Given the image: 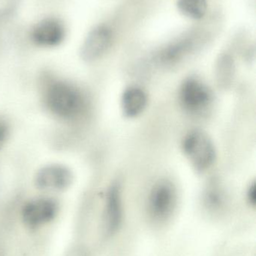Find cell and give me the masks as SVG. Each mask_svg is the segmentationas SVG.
Returning a JSON list of instances; mask_svg holds the SVG:
<instances>
[{"label":"cell","instance_id":"cell-6","mask_svg":"<svg viewBox=\"0 0 256 256\" xmlns=\"http://www.w3.org/2000/svg\"><path fill=\"white\" fill-rule=\"evenodd\" d=\"M72 172L62 164H49L37 172L35 178L36 186L42 190H64L72 184Z\"/></svg>","mask_w":256,"mask_h":256},{"label":"cell","instance_id":"cell-2","mask_svg":"<svg viewBox=\"0 0 256 256\" xmlns=\"http://www.w3.org/2000/svg\"><path fill=\"white\" fill-rule=\"evenodd\" d=\"M182 148L188 160L199 172L208 170L216 160V152L213 141L201 130L188 132L182 142Z\"/></svg>","mask_w":256,"mask_h":256},{"label":"cell","instance_id":"cell-16","mask_svg":"<svg viewBox=\"0 0 256 256\" xmlns=\"http://www.w3.org/2000/svg\"><path fill=\"white\" fill-rule=\"evenodd\" d=\"M247 200L251 206H255L256 204V186L255 182L249 186L247 190Z\"/></svg>","mask_w":256,"mask_h":256},{"label":"cell","instance_id":"cell-15","mask_svg":"<svg viewBox=\"0 0 256 256\" xmlns=\"http://www.w3.org/2000/svg\"><path fill=\"white\" fill-rule=\"evenodd\" d=\"M10 128L9 123L5 118L0 117V150L5 146L9 138Z\"/></svg>","mask_w":256,"mask_h":256},{"label":"cell","instance_id":"cell-12","mask_svg":"<svg viewBox=\"0 0 256 256\" xmlns=\"http://www.w3.org/2000/svg\"><path fill=\"white\" fill-rule=\"evenodd\" d=\"M177 6L180 13L192 19H201L207 13L206 0H178Z\"/></svg>","mask_w":256,"mask_h":256},{"label":"cell","instance_id":"cell-4","mask_svg":"<svg viewBox=\"0 0 256 256\" xmlns=\"http://www.w3.org/2000/svg\"><path fill=\"white\" fill-rule=\"evenodd\" d=\"M177 206V192L168 180L157 182L148 196V214L154 222H164L174 213Z\"/></svg>","mask_w":256,"mask_h":256},{"label":"cell","instance_id":"cell-7","mask_svg":"<svg viewBox=\"0 0 256 256\" xmlns=\"http://www.w3.org/2000/svg\"><path fill=\"white\" fill-rule=\"evenodd\" d=\"M198 43L199 38L197 34L183 36L161 50L156 55V62L164 67L175 66L193 52Z\"/></svg>","mask_w":256,"mask_h":256},{"label":"cell","instance_id":"cell-13","mask_svg":"<svg viewBox=\"0 0 256 256\" xmlns=\"http://www.w3.org/2000/svg\"><path fill=\"white\" fill-rule=\"evenodd\" d=\"M216 184L212 185L206 192L205 201L207 206L212 209H217L223 202L222 192L218 189Z\"/></svg>","mask_w":256,"mask_h":256},{"label":"cell","instance_id":"cell-10","mask_svg":"<svg viewBox=\"0 0 256 256\" xmlns=\"http://www.w3.org/2000/svg\"><path fill=\"white\" fill-rule=\"evenodd\" d=\"M123 209L121 186L113 182L107 192L105 208V232L108 236L114 234L123 222Z\"/></svg>","mask_w":256,"mask_h":256},{"label":"cell","instance_id":"cell-8","mask_svg":"<svg viewBox=\"0 0 256 256\" xmlns=\"http://www.w3.org/2000/svg\"><path fill=\"white\" fill-rule=\"evenodd\" d=\"M111 30L105 25L98 26L90 32L83 43L81 56L84 61L94 62L108 50L112 44Z\"/></svg>","mask_w":256,"mask_h":256},{"label":"cell","instance_id":"cell-5","mask_svg":"<svg viewBox=\"0 0 256 256\" xmlns=\"http://www.w3.org/2000/svg\"><path fill=\"white\" fill-rule=\"evenodd\" d=\"M59 212V204L54 198L39 197L27 202L21 210V220L28 228H40L54 220Z\"/></svg>","mask_w":256,"mask_h":256},{"label":"cell","instance_id":"cell-3","mask_svg":"<svg viewBox=\"0 0 256 256\" xmlns=\"http://www.w3.org/2000/svg\"><path fill=\"white\" fill-rule=\"evenodd\" d=\"M179 100L185 111L192 115L204 114L213 103V93L200 80L189 78L185 80L179 90Z\"/></svg>","mask_w":256,"mask_h":256},{"label":"cell","instance_id":"cell-11","mask_svg":"<svg viewBox=\"0 0 256 256\" xmlns=\"http://www.w3.org/2000/svg\"><path fill=\"white\" fill-rule=\"evenodd\" d=\"M148 98L145 92L138 86H130L124 90L121 97V109L128 118L141 115L147 108Z\"/></svg>","mask_w":256,"mask_h":256},{"label":"cell","instance_id":"cell-9","mask_svg":"<svg viewBox=\"0 0 256 256\" xmlns=\"http://www.w3.org/2000/svg\"><path fill=\"white\" fill-rule=\"evenodd\" d=\"M66 28L60 20L48 18L39 21L32 30V40L39 46L51 48L64 40Z\"/></svg>","mask_w":256,"mask_h":256},{"label":"cell","instance_id":"cell-14","mask_svg":"<svg viewBox=\"0 0 256 256\" xmlns=\"http://www.w3.org/2000/svg\"><path fill=\"white\" fill-rule=\"evenodd\" d=\"M20 0H0V20L12 15L18 8Z\"/></svg>","mask_w":256,"mask_h":256},{"label":"cell","instance_id":"cell-1","mask_svg":"<svg viewBox=\"0 0 256 256\" xmlns=\"http://www.w3.org/2000/svg\"><path fill=\"white\" fill-rule=\"evenodd\" d=\"M44 100L48 109L62 120L72 121L85 112L87 100L82 92L70 82L51 81L44 92Z\"/></svg>","mask_w":256,"mask_h":256}]
</instances>
